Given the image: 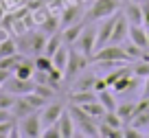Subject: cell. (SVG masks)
<instances>
[{"label":"cell","instance_id":"1","mask_svg":"<svg viewBox=\"0 0 149 138\" xmlns=\"http://www.w3.org/2000/svg\"><path fill=\"white\" fill-rule=\"evenodd\" d=\"M94 61H99V64H123V61H127L130 57H127L125 48H123V44H105L103 48H99V51H94Z\"/></svg>","mask_w":149,"mask_h":138},{"label":"cell","instance_id":"2","mask_svg":"<svg viewBox=\"0 0 149 138\" xmlns=\"http://www.w3.org/2000/svg\"><path fill=\"white\" fill-rule=\"evenodd\" d=\"M118 11V0H94V5L88 9L86 13V22H92V20H103L110 18Z\"/></svg>","mask_w":149,"mask_h":138},{"label":"cell","instance_id":"3","mask_svg":"<svg viewBox=\"0 0 149 138\" xmlns=\"http://www.w3.org/2000/svg\"><path fill=\"white\" fill-rule=\"evenodd\" d=\"M18 129H20V136H26V138H40L42 136L44 123H42V118H40V110H35L29 116L20 118Z\"/></svg>","mask_w":149,"mask_h":138},{"label":"cell","instance_id":"4","mask_svg":"<svg viewBox=\"0 0 149 138\" xmlns=\"http://www.w3.org/2000/svg\"><path fill=\"white\" fill-rule=\"evenodd\" d=\"M74 48L79 53H84L86 57H92L97 51V26H84L81 35L74 42Z\"/></svg>","mask_w":149,"mask_h":138},{"label":"cell","instance_id":"5","mask_svg":"<svg viewBox=\"0 0 149 138\" xmlns=\"http://www.w3.org/2000/svg\"><path fill=\"white\" fill-rule=\"evenodd\" d=\"M86 66H88V57H86L84 53H79L77 48H74V51H70L68 64H66V70H64V79H66V81H72L77 75L84 72Z\"/></svg>","mask_w":149,"mask_h":138},{"label":"cell","instance_id":"6","mask_svg":"<svg viewBox=\"0 0 149 138\" xmlns=\"http://www.w3.org/2000/svg\"><path fill=\"white\" fill-rule=\"evenodd\" d=\"M64 110H66V107L61 105V103H57V101L46 103V105L40 110V118H42L44 127H46V125H55L57 121H59V116L64 114Z\"/></svg>","mask_w":149,"mask_h":138},{"label":"cell","instance_id":"7","mask_svg":"<svg viewBox=\"0 0 149 138\" xmlns=\"http://www.w3.org/2000/svg\"><path fill=\"white\" fill-rule=\"evenodd\" d=\"M127 37H130V22H127L125 13H118L116 15V22H114V29H112L110 44H123Z\"/></svg>","mask_w":149,"mask_h":138},{"label":"cell","instance_id":"8","mask_svg":"<svg viewBox=\"0 0 149 138\" xmlns=\"http://www.w3.org/2000/svg\"><path fill=\"white\" fill-rule=\"evenodd\" d=\"M5 88L18 97V94H29V92L35 90V81H33V79H20V77H15V75H11V79L5 83Z\"/></svg>","mask_w":149,"mask_h":138},{"label":"cell","instance_id":"9","mask_svg":"<svg viewBox=\"0 0 149 138\" xmlns=\"http://www.w3.org/2000/svg\"><path fill=\"white\" fill-rule=\"evenodd\" d=\"M57 127H59L61 138H72V136H77V125H74V121H72V116H70L68 110H64V114L59 116Z\"/></svg>","mask_w":149,"mask_h":138},{"label":"cell","instance_id":"10","mask_svg":"<svg viewBox=\"0 0 149 138\" xmlns=\"http://www.w3.org/2000/svg\"><path fill=\"white\" fill-rule=\"evenodd\" d=\"M26 40H29V44L24 46V48H26V51H33L35 55H40V53H44V48H46V40H48V35L40 31V33H33V35H29Z\"/></svg>","mask_w":149,"mask_h":138},{"label":"cell","instance_id":"11","mask_svg":"<svg viewBox=\"0 0 149 138\" xmlns=\"http://www.w3.org/2000/svg\"><path fill=\"white\" fill-rule=\"evenodd\" d=\"M123 13H125L127 22H130L132 26H140V24H143V5H136V2L130 0V5L125 7Z\"/></svg>","mask_w":149,"mask_h":138},{"label":"cell","instance_id":"12","mask_svg":"<svg viewBox=\"0 0 149 138\" xmlns=\"http://www.w3.org/2000/svg\"><path fill=\"white\" fill-rule=\"evenodd\" d=\"M127 40H132L134 44H138L140 48H147L149 46V33H147V29L140 24V26H132L130 24V37Z\"/></svg>","mask_w":149,"mask_h":138},{"label":"cell","instance_id":"13","mask_svg":"<svg viewBox=\"0 0 149 138\" xmlns=\"http://www.w3.org/2000/svg\"><path fill=\"white\" fill-rule=\"evenodd\" d=\"M31 112H35V110H33V105H31L24 97H18V99H15V103L11 105V116H13V118H18V121L24 118V116H29Z\"/></svg>","mask_w":149,"mask_h":138},{"label":"cell","instance_id":"14","mask_svg":"<svg viewBox=\"0 0 149 138\" xmlns=\"http://www.w3.org/2000/svg\"><path fill=\"white\" fill-rule=\"evenodd\" d=\"M84 26H86L84 22H74V24H70V26H64V31H61L64 44H74L77 37L81 35V31H84Z\"/></svg>","mask_w":149,"mask_h":138},{"label":"cell","instance_id":"15","mask_svg":"<svg viewBox=\"0 0 149 138\" xmlns=\"http://www.w3.org/2000/svg\"><path fill=\"white\" fill-rule=\"evenodd\" d=\"M97 92L94 90H77V92H70V103L74 105H84V103H90V101H97Z\"/></svg>","mask_w":149,"mask_h":138},{"label":"cell","instance_id":"16","mask_svg":"<svg viewBox=\"0 0 149 138\" xmlns=\"http://www.w3.org/2000/svg\"><path fill=\"white\" fill-rule=\"evenodd\" d=\"M72 92L77 90H94V81H97V75H77V77L72 79Z\"/></svg>","mask_w":149,"mask_h":138},{"label":"cell","instance_id":"17","mask_svg":"<svg viewBox=\"0 0 149 138\" xmlns=\"http://www.w3.org/2000/svg\"><path fill=\"white\" fill-rule=\"evenodd\" d=\"M81 107H84V112L90 116V118H94V121H101V118H103V114L107 112L99 99H97V101H90V103H84Z\"/></svg>","mask_w":149,"mask_h":138},{"label":"cell","instance_id":"18","mask_svg":"<svg viewBox=\"0 0 149 138\" xmlns=\"http://www.w3.org/2000/svg\"><path fill=\"white\" fill-rule=\"evenodd\" d=\"M79 18H81V7L68 5L64 9V13H61V24H64V26H70V24L79 22Z\"/></svg>","mask_w":149,"mask_h":138},{"label":"cell","instance_id":"19","mask_svg":"<svg viewBox=\"0 0 149 138\" xmlns=\"http://www.w3.org/2000/svg\"><path fill=\"white\" fill-rule=\"evenodd\" d=\"M33 72H35V64H33L31 59H24V57L13 70V75L20 77V79H33Z\"/></svg>","mask_w":149,"mask_h":138},{"label":"cell","instance_id":"20","mask_svg":"<svg viewBox=\"0 0 149 138\" xmlns=\"http://www.w3.org/2000/svg\"><path fill=\"white\" fill-rule=\"evenodd\" d=\"M130 125H132V127H136V129H149V105L136 112L134 118L130 121Z\"/></svg>","mask_w":149,"mask_h":138},{"label":"cell","instance_id":"21","mask_svg":"<svg viewBox=\"0 0 149 138\" xmlns=\"http://www.w3.org/2000/svg\"><path fill=\"white\" fill-rule=\"evenodd\" d=\"M68 55H70V51L68 48H66L64 44L59 46V48H57L55 53H53V66H55V68H59V70H66V64H68Z\"/></svg>","mask_w":149,"mask_h":138},{"label":"cell","instance_id":"22","mask_svg":"<svg viewBox=\"0 0 149 138\" xmlns=\"http://www.w3.org/2000/svg\"><path fill=\"white\" fill-rule=\"evenodd\" d=\"M136 75L134 72H127V75H123L121 79H118L114 86H112V92H123V90H127V88H132V86H136Z\"/></svg>","mask_w":149,"mask_h":138},{"label":"cell","instance_id":"23","mask_svg":"<svg viewBox=\"0 0 149 138\" xmlns=\"http://www.w3.org/2000/svg\"><path fill=\"white\" fill-rule=\"evenodd\" d=\"M116 112L123 118V123H130L136 114V103H121V105H116Z\"/></svg>","mask_w":149,"mask_h":138},{"label":"cell","instance_id":"24","mask_svg":"<svg viewBox=\"0 0 149 138\" xmlns=\"http://www.w3.org/2000/svg\"><path fill=\"white\" fill-rule=\"evenodd\" d=\"M123 48H125V53H127V57H130V61L132 59H140V57L145 55V51L147 48H140L138 44H134V42H123Z\"/></svg>","mask_w":149,"mask_h":138},{"label":"cell","instance_id":"25","mask_svg":"<svg viewBox=\"0 0 149 138\" xmlns=\"http://www.w3.org/2000/svg\"><path fill=\"white\" fill-rule=\"evenodd\" d=\"M33 64H35V70H44V72H48V70L53 68V57L46 55V53H40V55H35Z\"/></svg>","mask_w":149,"mask_h":138},{"label":"cell","instance_id":"26","mask_svg":"<svg viewBox=\"0 0 149 138\" xmlns=\"http://www.w3.org/2000/svg\"><path fill=\"white\" fill-rule=\"evenodd\" d=\"M99 136H101V138H121V136H123V132L101 121V123H99Z\"/></svg>","mask_w":149,"mask_h":138},{"label":"cell","instance_id":"27","mask_svg":"<svg viewBox=\"0 0 149 138\" xmlns=\"http://www.w3.org/2000/svg\"><path fill=\"white\" fill-rule=\"evenodd\" d=\"M103 123H107V125H112V127H116V129H123V118L118 116V112L116 110H107L105 114H103Z\"/></svg>","mask_w":149,"mask_h":138},{"label":"cell","instance_id":"28","mask_svg":"<svg viewBox=\"0 0 149 138\" xmlns=\"http://www.w3.org/2000/svg\"><path fill=\"white\" fill-rule=\"evenodd\" d=\"M97 97H99V101L103 103V107L105 110H116V101H114V94H112L110 90H101V92H97Z\"/></svg>","mask_w":149,"mask_h":138},{"label":"cell","instance_id":"29","mask_svg":"<svg viewBox=\"0 0 149 138\" xmlns=\"http://www.w3.org/2000/svg\"><path fill=\"white\" fill-rule=\"evenodd\" d=\"M33 92H37V94H42L44 99H53L55 97V86H53V83H35V90Z\"/></svg>","mask_w":149,"mask_h":138},{"label":"cell","instance_id":"30","mask_svg":"<svg viewBox=\"0 0 149 138\" xmlns=\"http://www.w3.org/2000/svg\"><path fill=\"white\" fill-rule=\"evenodd\" d=\"M18 53V44L13 40H2L0 42V57H7V55H15Z\"/></svg>","mask_w":149,"mask_h":138},{"label":"cell","instance_id":"31","mask_svg":"<svg viewBox=\"0 0 149 138\" xmlns=\"http://www.w3.org/2000/svg\"><path fill=\"white\" fill-rule=\"evenodd\" d=\"M15 99H18V97H15L13 92H9V90L2 92V90H0V107H2V110H9L11 112V105L15 103Z\"/></svg>","mask_w":149,"mask_h":138},{"label":"cell","instance_id":"32","mask_svg":"<svg viewBox=\"0 0 149 138\" xmlns=\"http://www.w3.org/2000/svg\"><path fill=\"white\" fill-rule=\"evenodd\" d=\"M15 125L13 121H0V138H5V136H18V132H13Z\"/></svg>","mask_w":149,"mask_h":138},{"label":"cell","instance_id":"33","mask_svg":"<svg viewBox=\"0 0 149 138\" xmlns=\"http://www.w3.org/2000/svg\"><path fill=\"white\" fill-rule=\"evenodd\" d=\"M57 20L55 18H48V20H44L42 22V26H40V31L42 33H46V35H53V33H57Z\"/></svg>","mask_w":149,"mask_h":138},{"label":"cell","instance_id":"34","mask_svg":"<svg viewBox=\"0 0 149 138\" xmlns=\"http://www.w3.org/2000/svg\"><path fill=\"white\" fill-rule=\"evenodd\" d=\"M42 138H61L57 123H55V125H46V127L42 129Z\"/></svg>","mask_w":149,"mask_h":138},{"label":"cell","instance_id":"35","mask_svg":"<svg viewBox=\"0 0 149 138\" xmlns=\"http://www.w3.org/2000/svg\"><path fill=\"white\" fill-rule=\"evenodd\" d=\"M132 72H134L136 77H147V75H149V61L140 59V64L134 66V68H132Z\"/></svg>","mask_w":149,"mask_h":138},{"label":"cell","instance_id":"36","mask_svg":"<svg viewBox=\"0 0 149 138\" xmlns=\"http://www.w3.org/2000/svg\"><path fill=\"white\" fill-rule=\"evenodd\" d=\"M140 136H143V134H140L136 127H132V125H127V129L123 132V138H140Z\"/></svg>","mask_w":149,"mask_h":138},{"label":"cell","instance_id":"37","mask_svg":"<svg viewBox=\"0 0 149 138\" xmlns=\"http://www.w3.org/2000/svg\"><path fill=\"white\" fill-rule=\"evenodd\" d=\"M143 26L149 29V0L143 5Z\"/></svg>","mask_w":149,"mask_h":138},{"label":"cell","instance_id":"38","mask_svg":"<svg viewBox=\"0 0 149 138\" xmlns=\"http://www.w3.org/2000/svg\"><path fill=\"white\" fill-rule=\"evenodd\" d=\"M11 75H13V72H9V70H5V68H0V86H5V83L11 79Z\"/></svg>","mask_w":149,"mask_h":138},{"label":"cell","instance_id":"39","mask_svg":"<svg viewBox=\"0 0 149 138\" xmlns=\"http://www.w3.org/2000/svg\"><path fill=\"white\" fill-rule=\"evenodd\" d=\"M9 118H13V116H11V112H9V110H2V107H0V121H9Z\"/></svg>","mask_w":149,"mask_h":138},{"label":"cell","instance_id":"40","mask_svg":"<svg viewBox=\"0 0 149 138\" xmlns=\"http://www.w3.org/2000/svg\"><path fill=\"white\" fill-rule=\"evenodd\" d=\"M147 97H149V75L145 79V88H143V99H147Z\"/></svg>","mask_w":149,"mask_h":138},{"label":"cell","instance_id":"41","mask_svg":"<svg viewBox=\"0 0 149 138\" xmlns=\"http://www.w3.org/2000/svg\"><path fill=\"white\" fill-rule=\"evenodd\" d=\"M5 24H2V29H0V42H2V40H9V35H7V31H5Z\"/></svg>","mask_w":149,"mask_h":138},{"label":"cell","instance_id":"42","mask_svg":"<svg viewBox=\"0 0 149 138\" xmlns=\"http://www.w3.org/2000/svg\"><path fill=\"white\" fill-rule=\"evenodd\" d=\"M132 2H136V5H145L147 0H132Z\"/></svg>","mask_w":149,"mask_h":138},{"label":"cell","instance_id":"43","mask_svg":"<svg viewBox=\"0 0 149 138\" xmlns=\"http://www.w3.org/2000/svg\"><path fill=\"white\" fill-rule=\"evenodd\" d=\"M2 15H5V9H2V7H0V20H2Z\"/></svg>","mask_w":149,"mask_h":138},{"label":"cell","instance_id":"44","mask_svg":"<svg viewBox=\"0 0 149 138\" xmlns=\"http://www.w3.org/2000/svg\"><path fill=\"white\" fill-rule=\"evenodd\" d=\"M147 136H149V129H147Z\"/></svg>","mask_w":149,"mask_h":138},{"label":"cell","instance_id":"45","mask_svg":"<svg viewBox=\"0 0 149 138\" xmlns=\"http://www.w3.org/2000/svg\"><path fill=\"white\" fill-rule=\"evenodd\" d=\"M147 101H149V97H147Z\"/></svg>","mask_w":149,"mask_h":138},{"label":"cell","instance_id":"46","mask_svg":"<svg viewBox=\"0 0 149 138\" xmlns=\"http://www.w3.org/2000/svg\"><path fill=\"white\" fill-rule=\"evenodd\" d=\"M127 2H130V0H127Z\"/></svg>","mask_w":149,"mask_h":138}]
</instances>
